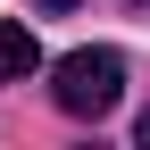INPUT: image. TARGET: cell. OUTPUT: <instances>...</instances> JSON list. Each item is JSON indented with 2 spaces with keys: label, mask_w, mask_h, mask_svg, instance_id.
I'll return each instance as SVG.
<instances>
[{
  "label": "cell",
  "mask_w": 150,
  "mask_h": 150,
  "mask_svg": "<svg viewBox=\"0 0 150 150\" xmlns=\"http://www.w3.org/2000/svg\"><path fill=\"white\" fill-rule=\"evenodd\" d=\"M42 67V42H33V25H0V83H25V75Z\"/></svg>",
  "instance_id": "7a4b0ae2"
},
{
  "label": "cell",
  "mask_w": 150,
  "mask_h": 150,
  "mask_svg": "<svg viewBox=\"0 0 150 150\" xmlns=\"http://www.w3.org/2000/svg\"><path fill=\"white\" fill-rule=\"evenodd\" d=\"M134 134H142V142H150V108H142V125H134Z\"/></svg>",
  "instance_id": "3957f363"
},
{
  "label": "cell",
  "mask_w": 150,
  "mask_h": 150,
  "mask_svg": "<svg viewBox=\"0 0 150 150\" xmlns=\"http://www.w3.org/2000/svg\"><path fill=\"white\" fill-rule=\"evenodd\" d=\"M125 92V59L117 50H67L59 67H50V100L67 108V117H108Z\"/></svg>",
  "instance_id": "6da1fadb"
},
{
  "label": "cell",
  "mask_w": 150,
  "mask_h": 150,
  "mask_svg": "<svg viewBox=\"0 0 150 150\" xmlns=\"http://www.w3.org/2000/svg\"><path fill=\"white\" fill-rule=\"evenodd\" d=\"M42 8H75V0H42Z\"/></svg>",
  "instance_id": "277c9868"
}]
</instances>
